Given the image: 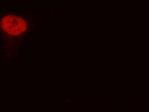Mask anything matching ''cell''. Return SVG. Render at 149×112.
<instances>
[{
	"instance_id": "obj_1",
	"label": "cell",
	"mask_w": 149,
	"mask_h": 112,
	"mask_svg": "<svg viewBox=\"0 0 149 112\" xmlns=\"http://www.w3.org/2000/svg\"><path fill=\"white\" fill-rule=\"evenodd\" d=\"M1 26L6 32L11 35L21 34L26 30L27 24L24 19L15 15H6L1 19Z\"/></svg>"
}]
</instances>
